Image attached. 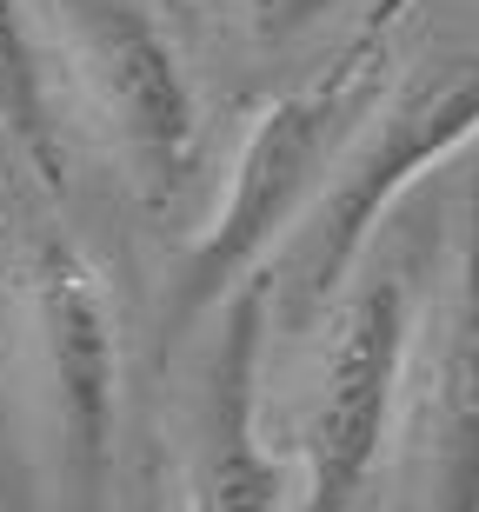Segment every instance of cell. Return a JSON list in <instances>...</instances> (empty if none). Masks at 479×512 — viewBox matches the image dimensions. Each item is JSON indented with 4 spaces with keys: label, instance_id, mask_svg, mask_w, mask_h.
Wrapping results in <instances>:
<instances>
[{
    "label": "cell",
    "instance_id": "cell-1",
    "mask_svg": "<svg viewBox=\"0 0 479 512\" xmlns=\"http://www.w3.org/2000/svg\"><path fill=\"white\" fill-rule=\"evenodd\" d=\"M380 67H386V34L360 27L307 87L267 100L247 120V140H240L233 173H227V200L187 240V253H180V266L167 280V340L193 333V320H207L247 273H260L273 240L293 233V220L320 193L333 153L346 147V133L373 107Z\"/></svg>",
    "mask_w": 479,
    "mask_h": 512
},
{
    "label": "cell",
    "instance_id": "cell-2",
    "mask_svg": "<svg viewBox=\"0 0 479 512\" xmlns=\"http://www.w3.org/2000/svg\"><path fill=\"white\" fill-rule=\"evenodd\" d=\"M466 140H479V54L420 60L386 100L373 94L360 127L333 153L320 193L293 220V320H313L326 300H340L406 187L453 160Z\"/></svg>",
    "mask_w": 479,
    "mask_h": 512
},
{
    "label": "cell",
    "instance_id": "cell-3",
    "mask_svg": "<svg viewBox=\"0 0 479 512\" xmlns=\"http://www.w3.org/2000/svg\"><path fill=\"white\" fill-rule=\"evenodd\" d=\"M34 366L54 433V473L67 512L114 506V426H120V320L100 266L60 227H40L20 260Z\"/></svg>",
    "mask_w": 479,
    "mask_h": 512
},
{
    "label": "cell",
    "instance_id": "cell-4",
    "mask_svg": "<svg viewBox=\"0 0 479 512\" xmlns=\"http://www.w3.org/2000/svg\"><path fill=\"white\" fill-rule=\"evenodd\" d=\"M413 320H420V260H393L340 293L333 340L313 380L320 393L300 426L293 512H360L406 393Z\"/></svg>",
    "mask_w": 479,
    "mask_h": 512
},
{
    "label": "cell",
    "instance_id": "cell-5",
    "mask_svg": "<svg viewBox=\"0 0 479 512\" xmlns=\"http://www.w3.org/2000/svg\"><path fill=\"white\" fill-rule=\"evenodd\" d=\"M60 27L127 187L140 207L167 213L200 167V100L173 40L140 0H60Z\"/></svg>",
    "mask_w": 479,
    "mask_h": 512
},
{
    "label": "cell",
    "instance_id": "cell-6",
    "mask_svg": "<svg viewBox=\"0 0 479 512\" xmlns=\"http://www.w3.org/2000/svg\"><path fill=\"white\" fill-rule=\"evenodd\" d=\"M273 273H247L213 306V340L187 419L180 512H280L287 479L260 446V353H267Z\"/></svg>",
    "mask_w": 479,
    "mask_h": 512
},
{
    "label": "cell",
    "instance_id": "cell-7",
    "mask_svg": "<svg viewBox=\"0 0 479 512\" xmlns=\"http://www.w3.org/2000/svg\"><path fill=\"white\" fill-rule=\"evenodd\" d=\"M420 439V512H479V173L460 207L433 346L413 406Z\"/></svg>",
    "mask_w": 479,
    "mask_h": 512
},
{
    "label": "cell",
    "instance_id": "cell-8",
    "mask_svg": "<svg viewBox=\"0 0 479 512\" xmlns=\"http://www.w3.org/2000/svg\"><path fill=\"white\" fill-rule=\"evenodd\" d=\"M0 127L20 147V160L34 167L40 187H67V140H60L54 87H47V60H40V40L20 0H0Z\"/></svg>",
    "mask_w": 479,
    "mask_h": 512
},
{
    "label": "cell",
    "instance_id": "cell-9",
    "mask_svg": "<svg viewBox=\"0 0 479 512\" xmlns=\"http://www.w3.org/2000/svg\"><path fill=\"white\" fill-rule=\"evenodd\" d=\"M0 512H40V479H34V459H27V439H20L7 380H0Z\"/></svg>",
    "mask_w": 479,
    "mask_h": 512
},
{
    "label": "cell",
    "instance_id": "cell-10",
    "mask_svg": "<svg viewBox=\"0 0 479 512\" xmlns=\"http://www.w3.org/2000/svg\"><path fill=\"white\" fill-rule=\"evenodd\" d=\"M253 7V34H260V47H287V40H300L307 27H320L340 0H247Z\"/></svg>",
    "mask_w": 479,
    "mask_h": 512
},
{
    "label": "cell",
    "instance_id": "cell-11",
    "mask_svg": "<svg viewBox=\"0 0 479 512\" xmlns=\"http://www.w3.org/2000/svg\"><path fill=\"white\" fill-rule=\"evenodd\" d=\"M406 7H413V0H380V7L366 14V27H373V34H393V20H400Z\"/></svg>",
    "mask_w": 479,
    "mask_h": 512
}]
</instances>
